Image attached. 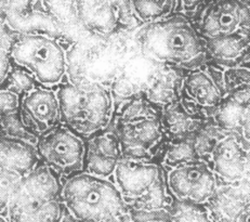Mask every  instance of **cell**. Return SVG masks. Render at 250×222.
Listing matches in <instances>:
<instances>
[{"label": "cell", "mask_w": 250, "mask_h": 222, "mask_svg": "<svg viewBox=\"0 0 250 222\" xmlns=\"http://www.w3.org/2000/svg\"><path fill=\"white\" fill-rule=\"evenodd\" d=\"M189 20L204 39L249 34V0H208Z\"/></svg>", "instance_id": "cell-10"}, {"label": "cell", "mask_w": 250, "mask_h": 222, "mask_svg": "<svg viewBox=\"0 0 250 222\" xmlns=\"http://www.w3.org/2000/svg\"><path fill=\"white\" fill-rule=\"evenodd\" d=\"M99 222H137V221L134 219L132 211L129 209L126 211H123V213H118V214L106 217V218H104Z\"/></svg>", "instance_id": "cell-36"}, {"label": "cell", "mask_w": 250, "mask_h": 222, "mask_svg": "<svg viewBox=\"0 0 250 222\" xmlns=\"http://www.w3.org/2000/svg\"><path fill=\"white\" fill-rule=\"evenodd\" d=\"M131 32H121L109 37L88 34L68 44L65 80L73 85L109 87L132 48Z\"/></svg>", "instance_id": "cell-2"}, {"label": "cell", "mask_w": 250, "mask_h": 222, "mask_svg": "<svg viewBox=\"0 0 250 222\" xmlns=\"http://www.w3.org/2000/svg\"><path fill=\"white\" fill-rule=\"evenodd\" d=\"M109 130L117 135L124 158L159 161L168 139L162 109L138 95L115 111Z\"/></svg>", "instance_id": "cell-3"}, {"label": "cell", "mask_w": 250, "mask_h": 222, "mask_svg": "<svg viewBox=\"0 0 250 222\" xmlns=\"http://www.w3.org/2000/svg\"><path fill=\"white\" fill-rule=\"evenodd\" d=\"M0 135L21 139L33 144L37 141L36 135L33 134L23 123L20 109L16 112L0 116Z\"/></svg>", "instance_id": "cell-29"}, {"label": "cell", "mask_w": 250, "mask_h": 222, "mask_svg": "<svg viewBox=\"0 0 250 222\" xmlns=\"http://www.w3.org/2000/svg\"><path fill=\"white\" fill-rule=\"evenodd\" d=\"M226 95L204 65L184 74L178 99L191 112L211 118L214 110Z\"/></svg>", "instance_id": "cell-14"}, {"label": "cell", "mask_w": 250, "mask_h": 222, "mask_svg": "<svg viewBox=\"0 0 250 222\" xmlns=\"http://www.w3.org/2000/svg\"><path fill=\"white\" fill-rule=\"evenodd\" d=\"M21 97L10 90L0 88V116L16 112L20 109Z\"/></svg>", "instance_id": "cell-32"}, {"label": "cell", "mask_w": 250, "mask_h": 222, "mask_svg": "<svg viewBox=\"0 0 250 222\" xmlns=\"http://www.w3.org/2000/svg\"><path fill=\"white\" fill-rule=\"evenodd\" d=\"M4 8V12L22 13L37 7L38 0H0Z\"/></svg>", "instance_id": "cell-33"}, {"label": "cell", "mask_w": 250, "mask_h": 222, "mask_svg": "<svg viewBox=\"0 0 250 222\" xmlns=\"http://www.w3.org/2000/svg\"><path fill=\"white\" fill-rule=\"evenodd\" d=\"M17 35L9 28L6 21H4V8L0 1V48L9 51Z\"/></svg>", "instance_id": "cell-34"}, {"label": "cell", "mask_w": 250, "mask_h": 222, "mask_svg": "<svg viewBox=\"0 0 250 222\" xmlns=\"http://www.w3.org/2000/svg\"><path fill=\"white\" fill-rule=\"evenodd\" d=\"M133 12L141 23L168 17L177 12V0H131Z\"/></svg>", "instance_id": "cell-26"}, {"label": "cell", "mask_w": 250, "mask_h": 222, "mask_svg": "<svg viewBox=\"0 0 250 222\" xmlns=\"http://www.w3.org/2000/svg\"><path fill=\"white\" fill-rule=\"evenodd\" d=\"M78 21L84 31L101 37L132 31L125 23L114 0H77Z\"/></svg>", "instance_id": "cell-15"}, {"label": "cell", "mask_w": 250, "mask_h": 222, "mask_svg": "<svg viewBox=\"0 0 250 222\" xmlns=\"http://www.w3.org/2000/svg\"><path fill=\"white\" fill-rule=\"evenodd\" d=\"M170 222H214L206 204L172 199L167 210Z\"/></svg>", "instance_id": "cell-25"}, {"label": "cell", "mask_w": 250, "mask_h": 222, "mask_svg": "<svg viewBox=\"0 0 250 222\" xmlns=\"http://www.w3.org/2000/svg\"><path fill=\"white\" fill-rule=\"evenodd\" d=\"M249 67L238 65L223 68V85L226 93H231L238 89L249 87Z\"/></svg>", "instance_id": "cell-31"}, {"label": "cell", "mask_w": 250, "mask_h": 222, "mask_svg": "<svg viewBox=\"0 0 250 222\" xmlns=\"http://www.w3.org/2000/svg\"><path fill=\"white\" fill-rule=\"evenodd\" d=\"M130 210L154 214L167 211L172 201L166 184V171L159 161L122 158L113 174Z\"/></svg>", "instance_id": "cell-6"}, {"label": "cell", "mask_w": 250, "mask_h": 222, "mask_svg": "<svg viewBox=\"0 0 250 222\" xmlns=\"http://www.w3.org/2000/svg\"><path fill=\"white\" fill-rule=\"evenodd\" d=\"M11 59L8 50L0 48V85L2 84L4 78L7 77L10 68H11Z\"/></svg>", "instance_id": "cell-35"}, {"label": "cell", "mask_w": 250, "mask_h": 222, "mask_svg": "<svg viewBox=\"0 0 250 222\" xmlns=\"http://www.w3.org/2000/svg\"><path fill=\"white\" fill-rule=\"evenodd\" d=\"M226 133H228L219 128L212 122V119L209 118L207 123L191 137L199 159L207 161L208 156L211 153L213 146Z\"/></svg>", "instance_id": "cell-27"}, {"label": "cell", "mask_w": 250, "mask_h": 222, "mask_svg": "<svg viewBox=\"0 0 250 222\" xmlns=\"http://www.w3.org/2000/svg\"><path fill=\"white\" fill-rule=\"evenodd\" d=\"M11 62L31 73L43 87H58L65 80L66 47L46 34L17 35L9 50Z\"/></svg>", "instance_id": "cell-8"}, {"label": "cell", "mask_w": 250, "mask_h": 222, "mask_svg": "<svg viewBox=\"0 0 250 222\" xmlns=\"http://www.w3.org/2000/svg\"><path fill=\"white\" fill-rule=\"evenodd\" d=\"M208 119L184 108L178 98L162 109V124L168 141L192 137Z\"/></svg>", "instance_id": "cell-19"}, {"label": "cell", "mask_w": 250, "mask_h": 222, "mask_svg": "<svg viewBox=\"0 0 250 222\" xmlns=\"http://www.w3.org/2000/svg\"><path fill=\"white\" fill-rule=\"evenodd\" d=\"M35 149L39 161L61 179L83 170L84 140L63 124L39 135Z\"/></svg>", "instance_id": "cell-9"}, {"label": "cell", "mask_w": 250, "mask_h": 222, "mask_svg": "<svg viewBox=\"0 0 250 222\" xmlns=\"http://www.w3.org/2000/svg\"><path fill=\"white\" fill-rule=\"evenodd\" d=\"M211 119L223 131L249 143V87L228 93L214 110Z\"/></svg>", "instance_id": "cell-17"}, {"label": "cell", "mask_w": 250, "mask_h": 222, "mask_svg": "<svg viewBox=\"0 0 250 222\" xmlns=\"http://www.w3.org/2000/svg\"><path fill=\"white\" fill-rule=\"evenodd\" d=\"M144 222H166V221L161 220V219H151V220H146V221H144Z\"/></svg>", "instance_id": "cell-39"}, {"label": "cell", "mask_w": 250, "mask_h": 222, "mask_svg": "<svg viewBox=\"0 0 250 222\" xmlns=\"http://www.w3.org/2000/svg\"><path fill=\"white\" fill-rule=\"evenodd\" d=\"M199 159L195 151L192 138L170 140L165 145L161 155L159 163L164 168H173L176 166L183 165Z\"/></svg>", "instance_id": "cell-24"}, {"label": "cell", "mask_w": 250, "mask_h": 222, "mask_svg": "<svg viewBox=\"0 0 250 222\" xmlns=\"http://www.w3.org/2000/svg\"><path fill=\"white\" fill-rule=\"evenodd\" d=\"M187 72L162 65L143 95L149 103L163 109L179 97L184 74Z\"/></svg>", "instance_id": "cell-23"}, {"label": "cell", "mask_w": 250, "mask_h": 222, "mask_svg": "<svg viewBox=\"0 0 250 222\" xmlns=\"http://www.w3.org/2000/svg\"><path fill=\"white\" fill-rule=\"evenodd\" d=\"M39 164L35 144L0 135V168L26 176Z\"/></svg>", "instance_id": "cell-21"}, {"label": "cell", "mask_w": 250, "mask_h": 222, "mask_svg": "<svg viewBox=\"0 0 250 222\" xmlns=\"http://www.w3.org/2000/svg\"><path fill=\"white\" fill-rule=\"evenodd\" d=\"M207 163L219 181L226 185L246 182L249 176V143L238 135L226 133L213 146Z\"/></svg>", "instance_id": "cell-12"}, {"label": "cell", "mask_w": 250, "mask_h": 222, "mask_svg": "<svg viewBox=\"0 0 250 222\" xmlns=\"http://www.w3.org/2000/svg\"><path fill=\"white\" fill-rule=\"evenodd\" d=\"M22 178L16 171L0 168V215L6 216L9 201Z\"/></svg>", "instance_id": "cell-30"}, {"label": "cell", "mask_w": 250, "mask_h": 222, "mask_svg": "<svg viewBox=\"0 0 250 222\" xmlns=\"http://www.w3.org/2000/svg\"><path fill=\"white\" fill-rule=\"evenodd\" d=\"M37 86L41 85L37 83V80L35 79V77L27 69L12 63L7 77L4 78L2 84L0 85V88L10 90V91L22 97L25 93L36 88Z\"/></svg>", "instance_id": "cell-28"}, {"label": "cell", "mask_w": 250, "mask_h": 222, "mask_svg": "<svg viewBox=\"0 0 250 222\" xmlns=\"http://www.w3.org/2000/svg\"><path fill=\"white\" fill-rule=\"evenodd\" d=\"M208 63L219 67H249V34H232L205 39Z\"/></svg>", "instance_id": "cell-18"}, {"label": "cell", "mask_w": 250, "mask_h": 222, "mask_svg": "<svg viewBox=\"0 0 250 222\" xmlns=\"http://www.w3.org/2000/svg\"><path fill=\"white\" fill-rule=\"evenodd\" d=\"M232 222H249V203L245 205L243 208L233 217Z\"/></svg>", "instance_id": "cell-37"}, {"label": "cell", "mask_w": 250, "mask_h": 222, "mask_svg": "<svg viewBox=\"0 0 250 222\" xmlns=\"http://www.w3.org/2000/svg\"><path fill=\"white\" fill-rule=\"evenodd\" d=\"M123 158L121 144L112 130H105L84 140L83 170L105 179L113 178Z\"/></svg>", "instance_id": "cell-16"}, {"label": "cell", "mask_w": 250, "mask_h": 222, "mask_svg": "<svg viewBox=\"0 0 250 222\" xmlns=\"http://www.w3.org/2000/svg\"><path fill=\"white\" fill-rule=\"evenodd\" d=\"M61 180L65 209L77 222H99L129 210L111 179L81 171Z\"/></svg>", "instance_id": "cell-7"}, {"label": "cell", "mask_w": 250, "mask_h": 222, "mask_svg": "<svg viewBox=\"0 0 250 222\" xmlns=\"http://www.w3.org/2000/svg\"><path fill=\"white\" fill-rule=\"evenodd\" d=\"M166 184L172 199L199 204H207L218 191L216 176L203 159L167 169Z\"/></svg>", "instance_id": "cell-11"}, {"label": "cell", "mask_w": 250, "mask_h": 222, "mask_svg": "<svg viewBox=\"0 0 250 222\" xmlns=\"http://www.w3.org/2000/svg\"><path fill=\"white\" fill-rule=\"evenodd\" d=\"M76 3L77 0H38L39 7H36L58 23L62 34V44L67 43V46L89 34L78 21Z\"/></svg>", "instance_id": "cell-20"}, {"label": "cell", "mask_w": 250, "mask_h": 222, "mask_svg": "<svg viewBox=\"0 0 250 222\" xmlns=\"http://www.w3.org/2000/svg\"><path fill=\"white\" fill-rule=\"evenodd\" d=\"M0 222H10V221L8 220V218H7L6 216L0 215Z\"/></svg>", "instance_id": "cell-38"}, {"label": "cell", "mask_w": 250, "mask_h": 222, "mask_svg": "<svg viewBox=\"0 0 250 222\" xmlns=\"http://www.w3.org/2000/svg\"><path fill=\"white\" fill-rule=\"evenodd\" d=\"M65 211L61 178L39 161L19 183L6 217L10 222H63Z\"/></svg>", "instance_id": "cell-4"}, {"label": "cell", "mask_w": 250, "mask_h": 222, "mask_svg": "<svg viewBox=\"0 0 250 222\" xmlns=\"http://www.w3.org/2000/svg\"><path fill=\"white\" fill-rule=\"evenodd\" d=\"M56 92L61 124L83 140L107 130L115 114L108 87L102 85H73L64 80Z\"/></svg>", "instance_id": "cell-5"}, {"label": "cell", "mask_w": 250, "mask_h": 222, "mask_svg": "<svg viewBox=\"0 0 250 222\" xmlns=\"http://www.w3.org/2000/svg\"><path fill=\"white\" fill-rule=\"evenodd\" d=\"M4 21L16 35L46 34L62 43L61 29L58 23L39 8L22 13L4 12Z\"/></svg>", "instance_id": "cell-22"}, {"label": "cell", "mask_w": 250, "mask_h": 222, "mask_svg": "<svg viewBox=\"0 0 250 222\" xmlns=\"http://www.w3.org/2000/svg\"><path fill=\"white\" fill-rule=\"evenodd\" d=\"M20 113L23 123L38 138L61 124V112L56 90L37 86L21 97Z\"/></svg>", "instance_id": "cell-13"}, {"label": "cell", "mask_w": 250, "mask_h": 222, "mask_svg": "<svg viewBox=\"0 0 250 222\" xmlns=\"http://www.w3.org/2000/svg\"><path fill=\"white\" fill-rule=\"evenodd\" d=\"M131 38L140 52L159 65L188 72L208 63L205 39L183 13L140 24Z\"/></svg>", "instance_id": "cell-1"}]
</instances>
